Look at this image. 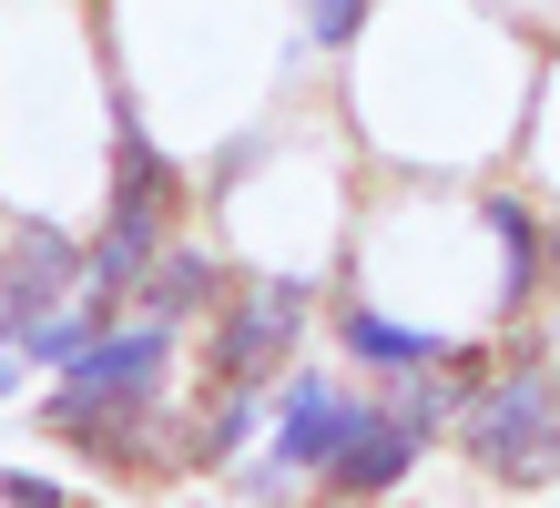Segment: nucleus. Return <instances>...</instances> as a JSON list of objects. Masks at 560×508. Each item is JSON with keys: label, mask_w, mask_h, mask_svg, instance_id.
Returning a JSON list of instances; mask_svg holds the SVG:
<instances>
[{"label": "nucleus", "mask_w": 560, "mask_h": 508, "mask_svg": "<svg viewBox=\"0 0 560 508\" xmlns=\"http://www.w3.org/2000/svg\"><path fill=\"white\" fill-rule=\"evenodd\" d=\"M163 326H133V335H103V346H82L72 356V387L51 397V427L61 437H122L153 406V387H163Z\"/></svg>", "instance_id": "f257e3e1"}, {"label": "nucleus", "mask_w": 560, "mask_h": 508, "mask_svg": "<svg viewBox=\"0 0 560 508\" xmlns=\"http://www.w3.org/2000/svg\"><path fill=\"white\" fill-rule=\"evenodd\" d=\"M469 458L489 479H550L560 468V387L550 377H510L469 406Z\"/></svg>", "instance_id": "f03ea898"}, {"label": "nucleus", "mask_w": 560, "mask_h": 508, "mask_svg": "<svg viewBox=\"0 0 560 508\" xmlns=\"http://www.w3.org/2000/svg\"><path fill=\"white\" fill-rule=\"evenodd\" d=\"M295 326H306V285L245 295L235 316H224V335H214V377H224V387H266V366L295 346Z\"/></svg>", "instance_id": "7ed1b4c3"}, {"label": "nucleus", "mask_w": 560, "mask_h": 508, "mask_svg": "<svg viewBox=\"0 0 560 508\" xmlns=\"http://www.w3.org/2000/svg\"><path fill=\"white\" fill-rule=\"evenodd\" d=\"M408 458H418V427H408V417H368V406H357V427L337 437V458H326V488H337V498H377V488L408 479Z\"/></svg>", "instance_id": "20e7f679"}, {"label": "nucleus", "mask_w": 560, "mask_h": 508, "mask_svg": "<svg viewBox=\"0 0 560 508\" xmlns=\"http://www.w3.org/2000/svg\"><path fill=\"white\" fill-rule=\"evenodd\" d=\"M72 275H82L72 234H61V224H21V245H11V326H21V335H42V326H51V305L72 295Z\"/></svg>", "instance_id": "39448f33"}, {"label": "nucleus", "mask_w": 560, "mask_h": 508, "mask_svg": "<svg viewBox=\"0 0 560 508\" xmlns=\"http://www.w3.org/2000/svg\"><path fill=\"white\" fill-rule=\"evenodd\" d=\"M347 427H357V397L316 387V377H295V397H285V427H276V468H326Z\"/></svg>", "instance_id": "423d86ee"}, {"label": "nucleus", "mask_w": 560, "mask_h": 508, "mask_svg": "<svg viewBox=\"0 0 560 508\" xmlns=\"http://www.w3.org/2000/svg\"><path fill=\"white\" fill-rule=\"evenodd\" d=\"M143 305H153V316H194V305H214V255H153L143 264Z\"/></svg>", "instance_id": "0eeeda50"}, {"label": "nucleus", "mask_w": 560, "mask_h": 508, "mask_svg": "<svg viewBox=\"0 0 560 508\" xmlns=\"http://www.w3.org/2000/svg\"><path fill=\"white\" fill-rule=\"evenodd\" d=\"M489 234H500V305L530 295V264H540V234H530V203H489Z\"/></svg>", "instance_id": "6e6552de"}, {"label": "nucleus", "mask_w": 560, "mask_h": 508, "mask_svg": "<svg viewBox=\"0 0 560 508\" xmlns=\"http://www.w3.org/2000/svg\"><path fill=\"white\" fill-rule=\"evenodd\" d=\"M347 346L368 356V366H428V356H439V335L387 326V316H368V305H347Z\"/></svg>", "instance_id": "1a4fd4ad"}, {"label": "nucleus", "mask_w": 560, "mask_h": 508, "mask_svg": "<svg viewBox=\"0 0 560 508\" xmlns=\"http://www.w3.org/2000/svg\"><path fill=\"white\" fill-rule=\"evenodd\" d=\"M306 11H316V42H347V31H357V11H368V0H306Z\"/></svg>", "instance_id": "9d476101"}, {"label": "nucleus", "mask_w": 560, "mask_h": 508, "mask_svg": "<svg viewBox=\"0 0 560 508\" xmlns=\"http://www.w3.org/2000/svg\"><path fill=\"white\" fill-rule=\"evenodd\" d=\"M0 498H11V508H51L61 488H51V479H21V468H11V479H0Z\"/></svg>", "instance_id": "9b49d317"}, {"label": "nucleus", "mask_w": 560, "mask_h": 508, "mask_svg": "<svg viewBox=\"0 0 560 508\" xmlns=\"http://www.w3.org/2000/svg\"><path fill=\"white\" fill-rule=\"evenodd\" d=\"M11 387H21V356H11V346H0V397H11Z\"/></svg>", "instance_id": "f8f14e48"}, {"label": "nucleus", "mask_w": 560, "mask_h": 508, "mask_svg": "<svg viewBox=\"0 0 560 508\" xmlns=\"http://www.w3.org/2000/svg\"><path fill=\"white\" fill-rule=\"evenodd\" d=\"M550 387H560V377H550Z\"/></svg>", "instance_id": "ddd939ff"}]
</instances>
